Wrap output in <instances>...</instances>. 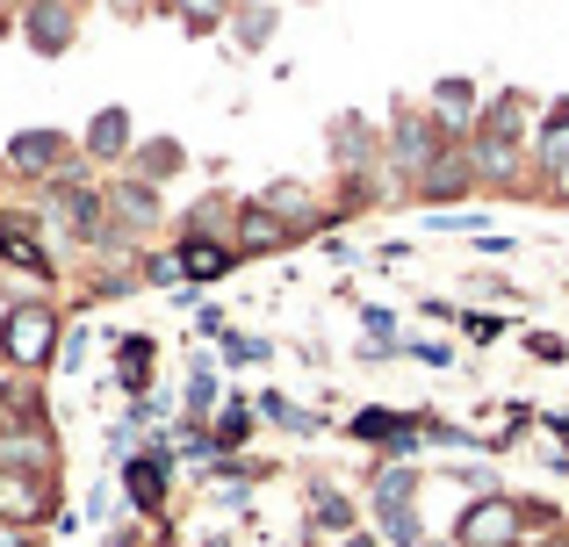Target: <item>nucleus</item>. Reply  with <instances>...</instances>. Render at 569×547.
Instances as JSON below:
<instances>
[{
    "label": "nucleus",
    "instance_id": "1",
    "mask_svg": "<svg viewBox=\"0 0 569 547\" xmlns=\"http://www.w3.org/2000/svg\"><path fill=\"white\" fill-rule=\"evenodd\" d=\"M512 534H519V505H505V497H483L461 519V547H505Z\"/></svg>",
    "mask_w": 569,
    "mask_h": 547
},
{
    "label": "nucleus",
    "instance_id": "2",
    "mask_svg": "<svg viewBox=\"0 0 569 547\" xmlns=\"http://www.w3.org/2000/svg\"><path fill=\"white\" fill-rule=\"evenodd\" d=\"M51 332H58V324H51V310H37V303H29V310H14V317H8V332H0V338H8V353H14V361H43V353H51Z\"/></svg>",
    "mask_w": 569,
    "mask_h": 547
},
{
    "label": "nucleus",
    "instance_id": "3",
    "mask_svg": "<svg viewBox=\"0 0 569 547\" xmlns=\"http://www.w3.org/2000/svg\"><path fill=\"white\" fill-rule=\"evenodd\" d=\"M541 166H548V181L569 188V101L541 123Z\"/></svg>",
    "mask_w": 569,
    "mask_h": 547
},
{
    "label": "nucleus",
    "instance_id": "4",
    "mask_svg": "<svg viewBox=\"0 0 569 547\" xmlns=\"http://www.w3.org/2000/svg\"><path fill=\"white\" fill-rule=\"evenodd\" d=\"M130 497H138V511H159V497H167V462H130Z\"/></svg>",
    "mask_w": 569,
    "mask_h": 547
},
{
    "label": "nucleus",
    "instance_id": "5",
    "mask_svg": "<svg viewBox=\"0 0 569 547\" xmlns=\"http://www.w3.org/2000/svg\"><path fill=\"white\" fill-rule=\"evenodd\" d=\"M37 511H43V490H37V483L0 476V519H37Z\"/></svg>",
    "mask_w": 569,
    "mask_h": 547
},
{
    "label": "nucleus",
    "instance_id": "6",
    "mask_svg": "<svg viewBox=\"0 0 569 547\" xmlns=\"http://www.w3.org/2000/svg\"><path fill=\"white\" fill-rule=\"evenodd\" d=\"M440 115H447L440 130H469V115H476V94H469L461 80H447V87H440Z\"/></svg>",
    "mask_w": 569,
    "mask_h": 547
},
{
    "label": "nucleus",
    "instance_id": "7",
    "mask_svg": "<svg viewBox=\"0 0 569 547\" xmlns=\"http://www.w3.org/2000/svg\"><path fill=\"white\" fill-rule=\"evenodd\" d=\"M426 188H432V195H461V188H469V159H432Z\"/></svg>",
    "mask_w": 569,
    "mask_h": 547
},
{
    "label": "nucleus",
    "instance_id": "8",
    "mask_svg": "<svg viewBox=\"0 0 569 547\" xmlns=\"http://www.w3.org/2000/svg\"><path fill=\"white\" fill-rule=\"evenodd\" d=\"M411 490H418L411 468H382V476H376V505H382V511H389V505H411Z\"/></svg>",
    "mask_w": 569,
    "mask_h": 547
},
{
    "label": "nucleus",
    "instance_id": "9",
    "mask_svg": "<svg viewBox=\"0 0 569 547\" xmlns=\"http://www.w3.org/2000/svg\"><path fill=\"white\" fill-rule=\"evenodd\" d=\"M29 37H37L43 51H58V43H66V14H58L51 0H43V8H29Z\"/></svg>",
    "mask_w": 569,
    "mask_h": 547
},
{
    "label": "nucleus",
    "instance_id": "10",
    "mask_svg": "<svg viewBox=\"0 0 569 547\" xmlns=\"http://www.w3.org/2000/svg\"><path fill=\"white\" fill-rule=\"evenodd\" d=\"M238 239H246V245H281V224L267 210H246V216H238Z\"/></svg>",
    "mask_w": 569,
    "mask_h": 547
},
{
    "label": "nucleus",
    "instance_id": "11",
    "mask_svg": "<svg viewBox=\"0 0 569 547\" xmlns=\"http://www.w3.org/2000/svg\"><path fill=\"white\" fill-rule=\"evenodd\" d=\"M181 267L209 281V274H223V267H231V253H217V245H188V253H181Z\"/></svg>",
    "mask_w": 569,
    "mask_h": 547
},
{
    "label": "nucleus",
    "instance_id": "12",
    "mask_svg": "<svg viewBox=\"0 0 569 547\" xmlns=\"http://www.w3.org/2000/svg\"><path fill=\"white\" fill-rule=\"evenodd\" d=\"M426 152H432V138H426L418 123H403V130H397V159H403V166H426Z\"/></svg>",
    "mask_w": 569,
    "mask_h": 547
},
{
    "label": "nucleus",
    "instance_id": "13",
    "mask_svg": "<svg viewBox=\"0 0 569 547\" xmlns=\"http://www.w3.org/2000/svg\"><path fill=\"white\" fill-rule=\"evenodd\" d=\"M318 526H325V534H347V526H353L347 497H318Z\"/></svg>",
    "mask_w": 569,
    "mask_h": 547
},
{
    "label": "nucleus",
    "instance_id": "14",
    "mask_svg": "<svg viewBox=\"0 0 569 547\" xmlns=\"http://www.w3.org/2000/svg\"><path fill=\"white\" fill-rule=\"evenodd\" d=\"M144 367H152V346L130 338V346H123V382H144Z\"/></svg>",
    "mask_w": 569,
    "mask_h": 547
},
{
    "label": "nucleus",
    "instance_id": "15",
    "mask_svg": "<svg viewBox=\"0 0 569 547\" xmlns=\"http://www.w3.org/2000/svg\"><path fill=\"white\" fill-rule=\"evenodd\" d=\"M116 144H123V115H101V123H94V152H116Z\"/></svg>",
    "mask_w": 569,
    "mask_h": 547
},
{
    "label": "nucleus",
    "instance_id": "16",
    "mask_svg": "<svg viewBox=\"0 0 569 547\" xmlns=\"http://www.w3.org/2000/svg\"><path fill=\"white\" fill-rule=\"evenodd\" d=\"M51 152H58V138H22V144H14V159H22V166H43Z\"/></svg>",
    "mask_w": 569,
    "mask_h": 547
},
{
    "label": "nucleus",
    "instance_id": "17",
    "mask_svg": "<svg viewBox=\"0 0 569 547\" xmlns=\"http://www.w3.org/2000/svg\"><path fill=\"white\" fill-rule=\"evenodd\" d=\"M0 547H29L22 534H14V526H0Z\"/></svg>",
    "mask_w": 569,
    "mask_h": 547
},
{
    "label": "nucleus",
    "instance_id": "18",
    "mask_svg": "<svg viewBox=\"0 0 569 547\" xmlns=\"http://www.w3.org/2000/svg\"><path fill=\"white\" fill-rule=\"evenodd\" d=\"M347 547H368V540H347Z\"/></svg>",
    "mask_w": 569,
    "mask_h": 547
}]
</instances>
